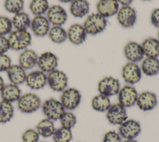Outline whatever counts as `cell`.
<instances>
[{
  "label": "cell",
  "instance_id": "obj_31",
  "mask_svg": "<svg viewBox=\"0 0 159 142\" xmlns=\"http://www.w3.org/2000/svg\"><path fill=\"white\" fill-rule=\"evenodd\" d=\"M14 115L13 103L1 100L0 101V124L11 121Z\"/></svg>",
  "mask_w": 159,
  "mask_h": 142
},
{
  "label": "cell",
  "instance_id": "obj_13",
  "mask_svg": "<svg viewBox=\"0 0 159 142\" xmlns=\"http://www.w3.org/2000/svg\"><path fill=\"white\" fill-rule=\"evenodd\" d=\"M106 116L110 124L119 125L127 119L126 108L118 102L111 104L106 112Z\"/></svg>",
  "mask_w": 159,
  "mask_h": 142
},
{
  "label": "cell",
  "instance_id": "obj_26",
  "mask_svg": "<svg viewBox=\"0 0 159 142\" xmlns=\"http://www.w3.org/2000/svg\"><path fill=\"white\" fill-rule=\"evenodd\" d=\"M31 18L30 15L24 11L13 15L11 18L13 28L17 30H29L30 29Z\"/></svg>",
  "mask_w": 159,
  "mask_h": 142
},
{
  "label": "cell",
  "instance_id": "obj_24",
  "mask_svg": "<svg viewBox=\"0 0 159 142\" xmlns=\"http://www.w3.org/2000/svg\"><path fill=\"white\" fill-rule=\"evenodd\" d=\"M140 67L144 75L148 77L155 76L159 73V59L146 57L142 59Z\"/></svg>",
  "mask_w": 159,
  "mask_h": 142
},
{
  "label": "cell",
  "instance_id": "obj_1",
  "mask_svg": "<svg viewBox=\"0 0 159 142\" xmlns=\"http://www.w3.org/2000/svg\"><path fill=\"white\" fill-rule=\"evenodd\" d=\"M11 49L22 51L29 48L32 42V34L29 30H13L8 36Z\"/></svg>",
  "mask_w": 159,
  "mask_h": 142
},
{
  "label": "cell",
  "instance_id": "obj_11",
  "mask_svg": "<svg viewBox=\"0 0 159 142\" xmlns=\"http://www.w3.org/2000/svg\"><path fill=\"white\" fill-rule=\"evenodd\" d=\"M25 83L31 90H41L47 85V73L40 69L31 70L27 73Z\"/></svg>",
  "mask_w": 159,
  "mask_h": 142
},
{
  "label": "cell",
  "instance_id": "obj_17",
  "mask_svg": "<svg viewBox=\"0 0 159 142\" xmlns=\"http://www.w3.org/2000/svg\"><path fill=\"white\" fill-rule=\"evenodd\" d=\"M158 103L156 94L150 91H143L138 94L135 105L143 111L152 110Z\"/></svg>",
  "mask_w": 159,
  "mask_h": 142
},
{
  "label": "cell",
  "instance_id": "obj_29",
  "mask_svg": "<svg viewBox=\"0 0 159 142\" xmlns=\"http://www.w3.org/2000/svg\"><path fill=\"white\" fill-rule=\"evenodd\" d=\"M111 104L109 97L100 93L94 96L91 102L92 108L98 112H106Z\"/></svg>",
  "mask_w": 159,
  "mask_h": 142
},
{
  "label": "cell",
  "instance_id": "obj_46",
  "mask_svg": "<svg viewBox=\"0 0 159 142\" xmlns=\"http://www.w3.org/2000/svg\"><path fill=\"white\" fill-rule=\"evenodd\" d=\"M157 39L159 40V29H158V31L157 32Z\"/></svg>",
  "mask_w": 159,
  "mask_h": 142
},
{
  "label": "cell",
  "instance_id": "obj_35",
  "mask_svg": "<svg viewBox=\"0 0 159 142\" xmlns=\"http://www.w3.org/2000/svg\"><path fill=\"white\" fill-rule=\"evenodd\" d=\"M24 7V0H5L4 8L9 13L15 14L22 11Z\"/></svg>",
  "mask_w": 159,
  "mask_h": 142
},
{
  "label": "cell",
  "instance_id": "obj_32",
  "mask_svg": "<svg viewBox=\"0 0 159 142\" xmlns=\"http://www.w3.org/2000/svg\"><path fill=\"white\" fill-rule=\"evenodd\" d=\"M49 7L48 0H31L29 5L30 12L34 16L45 15Z\"/></svg>",
  "mask_w": 159,
  "mask_h": 142
},
{
  "label": "cell",
  "instance_id": "obj_20",
  "mask_svg": "<svg viewBox=\"0 0 159 142\" xmlns=\"http://www.w3.org/2000/svg\"><path fill=\"white\" fill-rule=\"evenodd\" d=\"M39 55L33 49L27 48L20 51L18 57V64L25 70H32L37 64Z\"/></svg>",
  "mask_w": 159,
  "mask_h": 142
},
{
  "label": "cell",
  "instance_id": "obj_2",
  "mask_svg": "<svg viewBox=\"0 0 159 142\" xmlns=\"http://www.w3.org/2000/svg\"><path fill=\"white\" fill-rule=\"evenodd\" d=\"M16 103L18 110L24 114L33 113L40 108L42 105L40 97L32 92L22 94Z\"/></svg>",
  "mask_w": 159,
  "mask_h": 142
},
{
  "label": "cell",
  "instance_id": "obj_22",
  "mask_svg": "<svg viewBox=\"0 0 159 142\" xmlns=\"http://www.w3.org/2000/svg\"><path fill=\"white\" fill-rule=\"evenodd\" d=\"M6 72L10 83L19 86L25 83L27 72L19 64H12Z\"/></svg>",
  "mask_w": 159,
  "mask_h": 142
},
{
  "label": "cell",
  "instance_id": "obj_41",
  "mask_svg": "<svg viewBox=\"0 0 159 142\" xmlns=\"http://www.w3.org/2000/svg\"><path fill=\"white\" fill-rule=\"evenodd\" d=\"M150 22L153 26L159 29V7L155 8L152 11Z\"/></svg>",
  "mask_w": 159,
  "mask_h": 142
},
{
  "label": "cell",
  "instance_id": "obj_47",
  "mask_svg": "<svg viewBox=\"0 0 159 142\" xmlns=\"http://www.w3.org/2000/svg\"><path fill=\"white\" fill-rule=\"evenodd\" d=\"M142 1H150V0H142Z\"/></svg>",
  "mask_w": 159,
  "mask_h": 142
},
{
  "label": "cell",
  "instance_id": "obj_15",
  "mask_svg": "<svg viewBox=\"0 0 159 142\" xmlns=\"http://www.w3.org/2000/svg\"><path fill=\"white\" fill-rule=\"evenodd\" d=\"M119 24L124 28H130L137 21V12L130 6H123L119 9L116 14Z\"/></svg>",
  "mask_w": 159,
  "mask_h": 142
},
{
  "label": "cell",
  "instance_id": "obj_42",
  "mask_svg": "<svg viewBox=\"0 0 159 142\" xmlns=\"http://www.w3.org/2000/svg\"><path fill=\"white\" fill-rule=\"evenodd\" d=\"M119 4L123 6H130V4L132 2L133 0H117Z\"/></svg>",
  "mask_w": 159,
  "mask_h": 142
},
{
  "label": "cell",
  "instance_id": "obj_30",
  "mask_svg": "<svg viewBox=\"0 0 159 142\" xmlns=\"http://www.w3.org/2000/svg\"><path fill=\"white\" fill-rule=\"evenodd\" d=\"M47 36L52 42L60 44L67 40V31L63 26H52Z\"/></svg>",
  "mask_w": 159,
  "mask_h": 142
},
{
  "label": "cell",
  "instance_id": "obj_37",
  "mask_svg": "<svg viewBox=\"0 0 159 142\" xmlns=\"http://www.w3.org/2000/svg\"><path fill=\"white\" fill-rule=\"evenodd\" d=\"M22 142H39L40 135L35 128H27L22 134Z\"/></svg>",
  "mask_w": 159,
  "mask_h": 142
},
{
  "label": "cell",
  "instance_id": "obj_23",
  "mask_svg": "<svg viewBox=\"0 0 159 142\" xmlns=\"http://www.w3.org/2000/svg\"><path fill=\"white\" fill-rule=\"evenodd\" d=\"M21 95L22 92L19 86L11 83L5 84L0 92L1 100L12 103L17 102Z\"/></svg>",
  "mask_w": 159,
  "mask_h": 142
},
{
  "label": "cell",
  "instance_id": "obj_3",
  "mask_svg": "<svg viewBox=\"0 0 159 142\" xmlns=\"http://www.w3.org/2000/svg\"><path fill=\"white\" fill-rule=\"evenodd\" d=\"M107 24V22L106 17L98 12H95L87 16L83 26L87 34L96 36L106 29Z\"/></svg>",
  "mask_w": 159,
  "mask_h": 142
},
{
  "label": "cell",
  "instance_id": "obj_25",
  "mask_svg": "<svg viewBox=\"0 0 159 142\" xmlns=\"http://www.w3.org/2000/svg\"><path fill=\"white\" fill-rule=\"evenodd\" d=\"M89 11V3L87 0H73L70 2V12L76 18H82Z\"/></svg>",
  "mask_w": 159,
  "mask_h": 142
},
{
  "label": "cell",
  "instance_id": "obj_33",
  "mask_svg": "<svg viewBox=\"0 0 159 142\" xmlns=\"http://www.w3.org/2000/svg\"><path fill=\"white\" fill-rule=\"evenodd\" d=\"M54 142H70L73 138L71 130L62 126L56 128L52 136Z\"/></svg>",
  "mask_w": 159,
  "mask_h": 142
},
{
  "label": "cell",
  "instance_id": "obj_48",
  "mask_svg": "<svg viewBox=\"0 0 159 142\" xmlns=\"http://www.w3.org/2000/svg\"><path fill=\"white\" fill-rule=\"evenodd\" d=\"M39 142H46V141H39Z\"/></svg>",
  "mask_w": 159,
  "mask_h": 142
},
{
  "label": "cell",
  "instance_id": "obj_43",
  "mask_svg": "<svg viewBox=\"0 0 159 142\" xmlns=\"http://www.w3.org/2000/svg\"><path fill=\"white\" fill-rule=\"evenodd\" d=\"M5 84L6 83L4 82V80L3 77L0 75V92L1 91V90L2 89V88L4 87Z\"/></svg>",
  "mask_w": 159,
  "mask_h": 142
},
{
  "label": "cell",
  "instance_id": "obj_8",
  "mask_svg": "<svg viewBox=\"0 0 159 142\" xmlns=\"http://www.w3.org/2000/svg\"><path fill=\"white\" fill-rule=\"evenodd\" d=\"M142 130L139 121L134 119H126L119 125L118 133L124 139H135Z\"/></svg>",
  "mask_w": 159,
  "mask_h": 142
},
{
  "label": "cell",
  "instance_id": "obj_44",
  "mask_svg": "<svg viewBox=\"0 0 159 142\" xmlns=\"http://www.w3.org/2000/svg\"><path fill=\"white\" fill-rule=\"evenodd\" d=\"M122 142H138L135 138V139H124V141Z\"/></svg>",
  "mask_w": 159,
  "mask_h": 142
},
{
  "label": "cell",
  "instance_id": "obj_27",
  "mask_svg": "<svg viewBox=\"0 0 159 142\" xmlns=\"http://www.w3.org/2000/svg\"><path fill=\"white\" fill-rule=\"evenodd\" d=\"M141 45L145 57L156 58L159 57V40L157 38H147L142 42Z\"/></svg>",
  "mask_w": 159,
  "mask_h": 142
},
{
  "label": "cell",
  "instance_id": "obj_4",
  "mask_svg": "<svg viewBox=\"0 0 159 142\" xmlns=\"http://www.w3.org/2000/svg\"><path fill=\"white\" fill-rule=\"evenodd\" d=\"M41 109L45 117L53 121L59 120L65 111L60 100L54 98H49L42 103Z\"/></svg>",
  "mask_w": 159,
  "mask_h": 142
},
{
  "label": "cell",
  "instance_id": "obj_5",
  "mask_svg": "<svg viewBox=\"0 0 159 142\" xmlns=\"http://www.w3.org/2000/svg\"><path fill=\"white\" fill-rule=\"evenodd\" d=\"M68 84V78L63 71L56 69L47 73V85L49 88L57 92H61Z\"/></svg>",
  "mask_w": 159,
  "mask_h": 142
},
{
  "label": "cell",
  "instance_id": "obj_39",
  "mask_svg": "<svg viewBox=\"0 0 159 142\" xmlns=\"http://www.w3.org/2000/svg\"><path fill=\"white\" fill-rule=\"evenodd\" d=\"M12 64V59L7 53L0 54V72H6Z\"/></svg>",
  "mask_w": 159,
  "mask_h": 142
},
{
  "label": "cell",
  "instance_id": "obj_7",
  "mask_svg": "<svg viewBox=\"0 0 159 142\" xmlns=\"http://www.w3.org/2000/svg\"><path fill=\"white\" fill-rule=\"evenodd\" d=\"M97 88L99 93L110 97L117 95L120 88V84L117 78L107 76L99 81Z\"/></svg>",
  "mask_w": 159,
  "mask_h": 142
},
{
  "label": "cell",
  "instance_id": "obj_21",
  "mask_svg": "<svg viewBox=\"0 0 159 142\" xmlns=\"http://www.w3.org/2000/svg\"><path fill=\"white\" fill-rule=\"evenodd\" d=\"M119 9L117 0H99L96 4L97 12L106 18L116 15Z\"/></svg>",
  "mask_w": 159,
  "mask_h": 142
},
{
  "label": "cell",
  "instance_id": "obj_19",
  "mask_svg": "<svg viewBox=\"0 0 159 142\" xmlns=\"http://www.w3.org/2000/svg\"><path fill=\"white\" fill-rule=\"evenodd\" d=\"M87 33L83 25L75 23L67 30V39L73 44L79 45L83 44L86 39Z\"/></svg>",
  "mask_w": 159,
  "mask_h": 142
},
{
  "label": "cell",
  "instance_id": "obj_16",
  "mask_svg": "<svg viewBox=\"0 0 159 142\" xmlns=\"http://www.w3.org/2000/svg\"><path fill=\"white\" fill-rule=\"evenodd\" d=\"M51 24L45 15L35 16L31 19L30 29L36 37H42L47 36Z\"/></svg>",
  "mask_w": 159,
  "mask_h": 142
},
{
  "label": "cell",
  "instance_id": "obj_6",
  "mask_svg": "<svg viewBox=\"0 0 159 142\" xmlns=\"http://www.w3.org/2000/svg\"><path fill=\"white\" fill-rule=\"evenodd\" d=\"M81 98V94L77 88L67 87L61 92L60 101L65 110L73 111L78 107Z\"/></svg>",
  "mask_w": 159,
  "mask_h": 142
},
{
  "label": "cell",
  "instance_id": "obj_14",
  "mask_svg": "<svg viewBox=\"0 0 159 142\" xmlns=\"http://www.w3.org/2000/svg\"><path fill=\"white\" fill-rule=\"evenodd\" d=\"M45 16L52 26H63L68 19L67 12L59 4L50 6Z\"/></svg>",
  "mask_w": 159,
  "mask_h": 142
},
{
  "label": "cell",
  "instance_id": "obj_28",
  "mask_svg": "<svg viewBox=\"0 0 159 142\" xmlns=\"http://www.w3.org/2000/svg\"><path fill=\"white\" fill-rule=\"evenodd\" d=\"M35 128L40 136L43 138L52 137L56 129L54 121L45 117L37 123Z\"/></svg>",
  "mask_w": 159,
  "mask_h": 142
},
{
  "label": "cell",
  "instance_id": "obj_34",
  "mask_svg": "<svg viewBox=\"0 0 159 142\" xmlns=\"http://www.w3.org/2000/svg\"><path fill=\"white\" fill-rule=\"evenodd\" d=\"M61 126L71 130L77 123V118L72 111L65 110L59 119Z\"/></svg>",
  "mask_w": 159,
  "mask_h": 142
},
{
  "label": "cell",
  "instance_id": "obj_40",
  "mask_svg": "<svg viewBox=\"0 0 159 142\" xmlns=\"http://www.w3.org/2000/svg\"><path fill=\"white\" fill-rule=\"evenodd\" d=\"M10 49L7 37L0 36V54H6Z\"/></svg>",
  "mask_w": 159,
  "mask_h": 142
},
{
  "label": "cell",
  "instance_id": "obj_36",
  "mask_svg": "<svg viewBox=\"0 0 159 142\" xmlns=\"http://www.w3.org/2000/svg\"><path fill=\"white\" fill-rule=\"evenodd\" d=\"M12 29L11 19L6 16H0V36H8L13 31Z\"/></svg>",
  "mask_w": 159,
  "mask_h": 142
},
{
  "label": "cell",
  "instance_id": "obj_18",
  "mask_svg": "<svg viewBox=\"0 0 159 142\" xmlns=\"http://www.w3.org/2000/svg\"><path fill=\"white\" fill-rule=\"evenodd\" d=\"M124 54L129 62L137 63L144 58V53L140 44L134 41L127 43L124 48Z\"/></svg>",
  "mask_w": 159,
  "mask_h": 142
},
{
  "label": "cell",
  "instance_id": "obj_12",
  "mask_svg": "<svg viewBox=\"0 0 159 142\" xmlns=\"http://www.w3.org/2000/svg\"><path fill=\"white\" fill-rule=\"evenodd\" d=\"M58 58L57 55L51 51H45L39 55L37 67L39 69L48 73L57 69Z\"/></svg>",
  "mask_w": 159,
  "mask_h": 142
},
{
  "label": "cell",
  "instance_id": "obj_38",
  "mask_svg": "<svg viewBox=\"0 0 159 142\" xmlns=\"http://www.w3.org/2000/svg\"><path fill=\"white\" fill-rule=\"evenodd\" d=\"M102 142H122V137L116 131L109 130L104 134Z\"/></svg>",
  "mask_w": 159,
  "mask_h": 142
},
{
  "label": "cell",
  "instance_id": "obj_45",
  "mask_svg": "<svg viewBox=\"0 0 159 142\" xmlns=\"http://www.w3.org/2000/svg\"><path fill=\"white\" fill-rule=\"evenodd\" d=\"M58 1L62 3H70L73 0H58Z\"/></svg>",
  "mask_w": 159,
  "mask_h": 142
},
{
  "label": "cell",
  "instance_id": "obj_10",
  "mask_svg": "<svg viewBox=\"0 0 159 142\" xmlns=\"http://www.w3.org/2000/svg\"><path fill=\"white\" fill-rule=\"evenodd\" d=\"M142 71L140 66L134 62H128L122 69V77L129 85H134L142 78Z\"/></svg>",
  "mask_w": 159,
  "mask_h": 142
},
{
  "label": "cell",
  "instance_id": "obj_9",
  "mask_svg": "<svg viewBox=\"0 0 159 142\" xmlns=\"http://www.w3.org/2000/svg\"><path fill=\"white\" fill-rule=\"evenodd\" d=\"M137 89L132 85H125L120 87L118 93V103L125 108L132 107L136 103L138 97Z\"/></svg>",
  "mask_w": 159,
  "mask_h": 142
}]
</instances>
